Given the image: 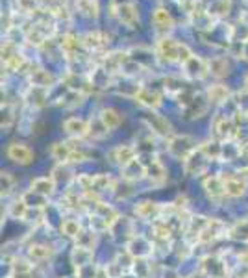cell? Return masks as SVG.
<instances>
[{"mask_svg": "<svg viewBox=\"0 0 248 278\" xmlns=\"http://www.w3.org/2000/svg\"><path fill=\"white\" fill-rule=\"evenodd\" d=\"M157 52H159V56H161L163 60H167V62L185 63L191 56H193L187 46L180 45V43H176L174 39H169V37H165V39L159 41V45H157Z\"/></svg>", "mask_w": 248, "mask_h": 278, "instance_id": "obj_1", "label": "cell"}, {"mask_svg": "<svg viewBox=\"0 0 248 278\" xmlns=\"http://www.w3.org/2000/svg\"><path fill=\"white\" fill-rule=\"evenodd\" d=\"M196 148L198 147H196L195 141H193L189 136H176L169 141V150H171V154H173L174 158L182 159V161H185V159L189 158Z\"/></svg>", "mask_w": 248, "mask_h": 278, "instance_id": "obj_2", "label": "cell"}, {"mask_svg": "<svg viewBox=\"0 0 248 278\" xmlns=\"http://www.w3.org/2000/svg\"><path fill=\"white\" fill-rule=\"evenodd\" d=\"M209 163H211V159H209L208 156L200 150V147H198L195 152L191 154L189 158L184 161V169L187 175H204V173L208 171Z\"/></svg>", "mask_w": 248, "mask_h": 278, "instance_id": "obj_3", "label": "cell"}, {"mask_svg": "<svg viewBox=\"0 0 248 278\" xmlns=\"http://www.w3.org/2000/svg\"><path fill=\"white\" fill-rule=\"evenodd\" d=\"M6 156L17 165H30L34 161V150L24 143H12L6 148Z\"/></svg>", "mask_w": 248, "mask_h": 278, "instance_id": "obj_4", "label": "cell"}, {"mask_svg": "<svg viewBox=\"0 0 248 278\" xmlns=\"http://www.w3.org/2000/svg\"><path fill=\"white\" fill-rule=\"evenodd\" d=\"M110 158L113 163H119L121 167L132 163L133 159H137V148L133 145H117L113 150L110 152Z\"/></svg>", "mask_w": 248, "mask_h": 278, "instance_id": "obj_5", "label": "cell"}, {"mask_svg": "<svg viewBox=\"0 0 248 278\" xmlns=\"http://www.w3.org/2000/svg\"><path fill=\"white\" fill-rule=\"evenodd\" d=\"M204 191L211 200H222L226 197V188H224V178L220 176H208L204 180Z\"/></svg>", "mask_w": 248, "mask_h": 278, "instance_id": "obj_6", "label": "cell"}, {"mask_svg": "<svg viewBox=\"0 0 248 278\" xmlns=\"http://www.w3.org/2000/svg\"><path fill=\"white\" fill-rule=\"evenodd\" d=\"M63 128L69 136L76 137V139L89 136V132H91V125L86 119H80V117H69L63 123Z\"/></svg>", "mask_w": 248, "mask_h": 278, "instance_id": "obj_7", "label": "cell"}, {"mask_svg": "<svg viewBox=\"0 0 248 278\" xmlns=\"http://www.w3.org/2000/svg\"><path fill=\"white\" fill-rule=\"evenodd\" d=\"M135 215L144 219V221H156L157 217L163 213V208L157 202H152V200H141L135 204Z\"/></svg>", "mask_w": 248, "mask_h": 278, "instance_id": "obj_8", "label": "cell"}, {"mask_svg": "<svg viewBox=\"0 0 248 278\" xmlns=\"http://www.w3.org/2000/svg\"><path fill=\"white\" fill-rule=\"evenodd\" d=\"M152 249H154V245L146 238H143V236H133V238L128 241V247H126V250L133 258H146V256L152 252Z\"/></svg>", "mask_w": 248, "mask_h": 278, "instance_id": "obj_9", "label": "cell"}, {"mask_svg": "<svg viewBox=\"0 0 248 278\" xmlns=\"http://www.w3.org/2000/svg\"><path fill=\"white\" fill-rule=\"evenodd\" d=\"M224 234H226L224 223L219 221V219H209L206 228H204V232L200 234L198 243H211V241H215V239L222 238Z\"/></svg>", "mask_w": 248, "mask_h": 278, "instance_id": "obj_10", "label": "cell"}, {"mask_svg": "<svg viewBox=\"0 0 248 278\" xmlns=\"http://www.w3.org/2000/svg\"><path fill=\"white\" fill-rule=\"evenodd\" d=\"M202 272L208 274L209 278H224L228 274V269H226V263L215 258V256H208L202 260Z\"/></svg>", "mask_w": 248, "mask_h": 278, "instance_id": "obj_11", "label": "cell"}, {"mask_svg": "<svg viewBox=\"0 0 248 278\" xmlns=\"http://www.w3.org/2000/svg\"><path fill=\"white\" fill-rule=\"evenodd\" d=\"M224 188H226V195L231 197V199H237V197H241L244 195L248 188V180L246 178H241V176H226L224 178Z\"/></svg>", "mask_w": 248, "mask_h": 278, "instance_id": "obj_12", "label": "cell"}, {"mask_svg": "<svg viewBox=\"0 0 248 278\" xmlns=\"http://www.w3.org/2000/svg\"><path fill=\"white\" fill-rule=\"evenodd\" d=\"M135 100L148 109H157L161 106V95L152 89H146V87H141L135 93Z\"/></svg>", "mask_w": 248, "mask_h": 278, "instance_id": "obj_13", "label": "cell"}, {"mask_svg": "<svg viewBox=\"0 0 248 278\" xmlns=\"http://www.w3.org/2000/svg\"><path fill=\"white\" fill-rule=\"evenodd\" d=\"M146 121H148V126H150V130L154 134H157V136L161 137L173 136V126H171V123L165 117H161V115L157 114H150L146 115Z\"/></svg>", "mask_w": 248, "mask_h": 278, "instance_id": "obj_14", "label": "cell"}, {"mask_svg": "<svg viewBox=\"0 0 248 278\" xmlns=\"http://www.w3.org/2000/svg\"><path fill=\"white\" fill-rule=\"evenodd\" d=\"M213 130L217 139H228V137L235 136V123L224 115H219L213 121Z\"/></svg>", "mask_w": 248, "mask_h": 278, "instance_id": "obj_15", "label": "cell"}, {"mask_svg": "<svg viewBox=\"0 0 248 278\" xmlns=\"http://www.w3.org/2000/svg\"><path fill=\"white\" fill-rule=\"evenodd\" d=\"M30 189L48 199V197H52V195H54L56 182H54L52 176H37V178H34V180H32V184H30Z\"/></svg>", "mask_w": 248, "mask_h": 278, "instance_id": "obj_16", "label": "cell"}, {"mask_svg": "<svg viewBox=\"0 0 248 278\" xmlns=\"http://www.w3.org/2000/svg\"><path fill=\"white\" fill-rule=\"evenodd\" d=\"M184 69L191 78H196V80H200L209 74V65H206L200 58H196V56H191L189 60L184 63Z\"/></svg>", "mask_w": 248, "mask_h": 278, "instance_id": "obj_17", "label": "cell"}, {"mask_svg": "<svg viewBox=\"0 0 248 278\" xmlns=\"http://www.w3.org/2000/svg\"><path fill=\"white\" fill-rule=\"evenodd\" d=\"M117 17H119V21H121V23H124L126 26H130V28H135V24L139 23L137 10H135V6H133V4H130V2H126V4H121V6L117 8Z\"/></svg>", "mask_w": 248, "mask_h": 278, "instance_id": "obj_18", "label": "cell"}, {"mask_svg": "<svg viewBox=\"0 0 248 278\" xmlns=\"http://www.w3.org/2000/svg\"><path fill=\"white\" fill-rule=\"evenodd\" d=\"M76 145H72L70 141H59V143H54L50 147V156H52L58 163H69V158L72 150H74Z\"/></svg>", "mask_w": 248, "mask_h": 278, "instance_id": "obj_19", "label": "cell"}, {"mask_svg": "<svg viewBox=\"0 0 248 278\" xmlns=\"http://www.w3.org/2000/svg\"><path fill=\"white\" fill-rule=\"evenodd\" d=\"M144 176H146V171H144V165L141 159H133L132 163L122 167V178L126 182H137Z\"/></svg>", "mask_w": 248, "mask_h": 278, "instance_id": "obj_20", "label": "cell"}, {"mask_svg": "<svg viewBox=\"0 0 248 278\" xmlns=\"http://www.w3.org/2000/svg\"><path fill=\"white\" fill-rule=\"evenodd\" d=\"M208 221L209 219H206L204 215L191 217L187 227H185V230H187V239H189V241H198V239H200V234L204 232V228L208 225Z\"/></svg>", "mask_w": 248, "mask_h": 278, "instance_id": "obj_21", "label": "cell"}, {"mask_svg": "<svg viewBox=\"0 0 248 278\" xmlns=\"http://www.w3.org/2000/svg\"><path fill=\"white\" fill-rule=\"evenodd\" d=\"M144 171H146V178H150L154 184H161L165 180V167H163L161 161H157L156 158H152L148 163H143Z\"/></svg>", "mask_w": 248, "mask_h": 278, "instance_id": "obj_22", "label": "cell"}, {"mask_svg": "<svg viewBox=\"0 0 248 278\" xmlns=\"http://www.w3.org/2000/svg\"><path fill=\"white\" fill-rule=\"evenodd\" d=\"M111 189H115V182H113V178L110 175L100 173V175L93 176V188H91L93 193L100 195L104 193V191H111Z\"/></svg>", "mask_w": 248, "mask_h": 278, "instance_id": "obj_23", "label": "cell"}, {"mask_svg": "<svg viewBox=\"0 0 248 278\" xmlns=\"http://www.w3.org/2000/svg\"><path fill=\"white\" fill-rule=\"evenodd\" d=\"M30 82L34 84V87H41V89H46V87H52L56 78L54 74H50L45 69H39V71H34L32 76H30Z\"/></svg>", "mask_w": 248, "mask_h": 278, "instance_id": "obj_24", "label": "cell"}, {"mask_svg": "<svg viewBox=\"0 0 248 278\" xmlns=\"http://www.w3.org/2000/svg\"><path fill=\"white\" fill-rule=\"evenodd\" d=\"M100 121L104 123V126L108 130H115L119 128L122 123V115L117 112L115 108H106L100 112Z\"/></svg>", "mask_w": 248, "mask_h": 278, "instance_id": "obj_25", "label": "cell"}, {"mask_svg": "<svg viewBox=\"0 0 248 278\" xmlns=\"http://www.w3.org/2000/svg\"><path fill=\"white\" fill-rule=\"evenodd\" d=\"M230 97V89L222 84H215L208 87V100L211 104H224Z\"/></svg>", "mask_w": 248, "mask_h": 278, "instance_id": "obj_26", "label": "cell"}, {"mask_svg": "<svg viewBox=\"0 0 248 278\" xmlns=\"http://www.w3.org/2000/svg\"><path fill=\"white\" fill-rule=\"evenodd\" d=\"M91 260H93V250L89 249H84V247H78V245H76L74 249H72V252H70V261H72L76 267L89 265Z\"/></svg>", "mask_w": 248, "mask_h": 278, "instance_id": "obj_27", "label": "cell"}, {"mask_svg": "<svg viewBox=\"0 0 248 278\" xmlns=\"http://www.w3.org/2000/svg\"><path fill=\"white\" fill-rule=\"evenodd\" d=\"M28 256L32 261H45L52 256V247H50V245H45V243L32 245L28 249Z\"/></svg>", "mask_w": 248, "mask_h": 278, "instance_id": "obj_28", "label": "cell"}, {"mask_svg": "<svg viewBox=\"0 0 248 278\" xmlns=\"http://www.w3.org/2000/svg\"><path fill=\"white\" fill-rule=\"evenodd\" d=\"M152 21H154L157 30H171L173 28V17H171V13H169L167 10H163V8H157L156 12H154Z\"/></svg>", "mask_w": 248, "mask_h": 278, "instance_id": "obj_29", "label": "cell"}, {"mask_svg": "<svg viewBox=\"0 0 248 278\" xmlns=\"http://www.w3.org/2000/svg\"><path fill=\"white\" fill-rule=\"evenodd\" d=\"M209 65V74H213L217 78H224L226 74L230 73V65L226 62V58H213Z\"/></svg>", "mask_w": 248, "mask_h": 278, "instance_id": "obj_30", "label": "cell"}, {"mask_svg": "<svg viewBox=\"0 0 248 278\" xmlns=\"http://www.w3.org/2000/svg\"><path fill=\"white\" fill-rule=\"evenodd\" d=\"M59 230H61V234H63L65 238H70V239H76L84 232L78 219H65V221L61 223V228H59Z\"/></svg>", "mask_w": 248, "mask_h": 278, "instance_id": "obj_31", "label": "cell"}, {"mask_svg": "<svg viewBox=\"0 0 248 278\" xmlns=\"http://www.w3.org/2000/svg\"><path fill=\"white\" fill-rule=\"evenodd\" d=\"M30 206L24 202V199L21 197V199L13 200L12 204H10V208H8V213L13 217V219H19V221H24V217H26V213H28Z\"/></svg>", "mask_w": 248, "mask_h": 278, "instance_id": "obj_32", "label": "cell"}, {"mask_svg": "<svg viewBox=\"0 0 248 278\" xmlns=\"http://www.w3.org/2000/svg\"><path fill=\"white\" fill-rule=\"evenodd\" d=\"M76 245H78V247H84V249L95 250V245H97V232H95V230H84V232L76 238Z\"/></svg>", "mask_w": 248, "mask_h": 278, "instance_id": "obj_33", "label": "cell"}, {"mask_svg": "<svg viewBox=\"0 0 248 278\" xmlns=\"http://www.w3.org/2000/svg\"><path fill=\"white\" fill-rule=\"evenodd\" d=\"M206 109H208V106H206V102H202V98H191L189 102H187V112L185 114L189 115V117H202L204 114H206Z\"/></svg>", "mask_w": 248, "mask_h": 278, "instance_id": "obj_34", "label": "cell"}, {"mask_svg": "<svg viewBox=\"0 0 248 278\" xmlns=\"http://www.w3.org/2000/svg\"><path fill=\"white\" fill-rule=\"evenodd\" d=\"M150 263L146 261V258H135L133 260V265H132V271L133 274L137 278H148L150 276Z\"/></svg>", "mask_w": 248, "mask_h": 278, "instance_id": "obj_35", "label": "cell"}, {"mask_svg": "<svg viewBox=\"0 0 248 278\" xmlns=\"http://www.w3.org/2000/svg\"><path fill=\"white\" fill-rule=\"evenodd\" d=\"M200 150H202V152L206 154V156H208L211 161L222 156V145H220V143H217V141L202 143V145H200Z\"/></svg>", "mask_w": 248, "mask_h": 278, "instance_id": "obj_36", "label": "cell"}, {"mask_svg": "<svg viewBox=\"0 0 248 278\" xmlns=\"http://www.w3.org/2000/svg\"><path fill=\"white\" fill-rule=\"evenodd\" d=\"M0 182H2V197H8V195L13 191V188H15V178L12 176V173H8V171H2Z\"/></svg>", "mask_w": 248, "mask_h": 278, "instance_id": "obj_37", "label": "cell"}, {"mask_svg": "<svg viewBox=\"0 0 248 278\" xmlns=\"http://www.w3.org/2000/svg\"><path fill=\"white\" fill-rule=\"evenodd\" d=\"M231 238L235 239H242V241H248V219H242L233 227L231 230Z\"/></svg>", "mask_w": 248, "mask_h": 278, "instance_id": "obj_38", "label": "cell"}, {"mask_svg": "<svg viewBox=\"0 0 248 278\" xmlns=\"http://www.w3.org/2000/svg\"><path fill=\"white\" fill-rule=\"evenodd\" d=\"M89 156H91V152H89L87 148L80 147V145H76L74 150H72V154H70L69 163H80V161H86V159H89Z\"/></svg>", "mask_w": 248, "mask_h": 278, "instance_id": "obj_39", "label": "cell"}, {"mask_svg": "<svg viewBox=\"0 0 248 278\" xmlns=\"http://www.w3.org/2000/svg\"><path fill=\"white\" fill-rule=\"evenodd\" d=\"M81 98H84L81 93H78V91H70L69 95L65 97V100H61V106H65V108H76V106H80L81 104Z\"/></svg>", "mask_w": 248, "mask_h": 278, "instance_id": "obj_40", "label": "cell"}, {"mask_svg": "<svg viewBox=\"0 0 248 278\" xmlns=\"http://www.w3.org/2000/svg\"><path fill=\"white\" fill-rule=\"evenodd\" d=\"M32 271V263L26 260H15L13 261V272L15 274H26Z\"/></svg>", "mask_w": 248, "mask_h": 278, "instance_id": "obj_41", "label": "cell"}, {"mask_svg": "<svg viewBox=\"0 0 248 278\" xmlns=\"http://www.w3.org/2000/svg\"><path fill=\"white\" fill-rule=\"evenodd\" d=\"M13 121H15V115H13V109L12 108H2V128L8 130L10 126L13 125Z\"/></svg>", "mask_w": 248, "mask_h": 278, "instance_id": "obj_42", "label": "cell"}, {"mask_svg": "<svg viewBox=\"0 0 248 278\" xmlns=\"http://www.w3.org/2000/svg\"><path fill=\"white\" fill-rule=\"evenodd\" d=\"M86 45L87 46H93V48H98V46L104 45V41H100V34L98 32H93L86 37Z\"/></svg>", "mask_w": 248, "mask_h": 278, "instance_id": "obj_43", "label": "cell"}, {"mask_svg": "<svg viewBox=\"0 0 248 278\" xmlns=\"http://www.w3.org/2000/svg\"><path fill=\"white\" fill-rule=\"evenodd\" d=\"M93 278H111L110 272H108V267L106 265H98L93 272Z\"/></svg>", "mask_w": 248, "mask_h": 278, "instance_id": "obj_44", "label": "cell"}, {"mask_svg": "<svg viewBox=\"0 0 248 278\" xmlns=\"http://www.w3.org/2000/svg\"><path fill=\"white\" fill-rule=\"evenodd\" d=\"M237 260H239V263H241V265L248 267V250H244V252H241V254H239V258H237Z\"/></svg>", "mask_w": 248, "mask_h": 278, "instance_id": "obj_45", "label": "cell"}, {"mask_svg": "<svg viewBox=\"0 0 248 278\" xmlns=\"http://www.w3.org/2000/svg\"><path fill=\"white\" fill-rule=\"evenodd\" d=\"M242 56L248 58V43H244V52H242Z\"/></svg>", "mask_w": 248, "mask_h": 278, "instance_id": "obj_46", "label": "cell"}, {"mask_svg": "<svg viewBox=\"0 0 248 278\" xmlns=\"http://www.w3.org/2000/svg\"><path fill=\"white\" fill-rule=\"evenodd\" d=\"M244 89L248 91V74H246V76H244Z\"/></svg>", "mask_w": 248, "mask_h": 278, "instance_id": "obj_47", "label": "cell"}]
</instances>
